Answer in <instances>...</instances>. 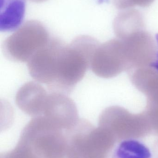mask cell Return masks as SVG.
<instances>
[{
  "instance_id": "2e32d148",
  "label": "cell",
  "mask_w": 158,
  "mask_h": 158,
  "mask_svg": "<svg viewBox=\"0 0 158 158\" xmlns=\"http://www.w3.org/2000/svg\"><path fill=\"white\" fill-rule=\"evenodd\" d=\"M76 128H77V130H78V131H79V135H80V142H81V148H82V144H81V135H80V131L79 130V129H78V128H77V126H76ZM82 153H83V149H82Z\"/></svg>"
},
{
  "instance_id": "6da1fadb",
  "label": "cell",
  "mask_w": 158,
  "mask_h": 158,
  "mask_svg": "<svg viewBox=\"0 0 158 158\" xmlns=\"http://www.w3.org/2000/svg\"><path fill=\"white\" fill-rule=\"evenodd\" d=\"M7 158H79V155L71 129H63L41 116L26 125Z\"/></svg>"
},
{
  "instance_id": "52a82bcc",
  "label": "cell",
  "mask_w": 158,
  "mask_h": 158,
  "mask_svg": "<svg viewBox=\"0 0 158 158\" xmlns=\"http://www.w3.org/2000/svg\"><path fill=\"white\" fill-rule=\"evenodd\" d=\"M42 116L65 129L72 128L79 120L73 100L65 94L56 92L48 95Z\"/></svg>"
},
{
  "instance_id": "9c48e42d",
  "label": "cell",
  "mask_w": 158,
  "mask_h": 158,
  "mask_svg": "<svg viewBox=\"0 0 158 158\" xmlns=\"http://www.w3.org/2000/svg\"><path fill=\"white\" fill-rule=\"evenodd\" d=\"M48 95L40 84L29 82L23 85L18 91L16 104L22 111L29 116H42Z\"/></svg>"
},
{
  "instance_id": "5b68a950",
  "label": "cell",
  "mask_w": 158,
  "mask_h": 158,
  "mask_svg": "<svg viewBox=\"0 0 158 158\" xmlns=\"http://www.w3.org/2000/svg\"><path fill=\"white\" fill-rule=\"evenodd\" d=\"M91 68L96 75L103 78L114 77L129 70L122 41L113 39L100 44L94 54Z\"/></svg>"
},
{
  "instance_id": "9a60e30c",
  "label": "cell",
  "mask_w": 158,
  "mask_h": 158,
  "mask_svg": "<svg viewBox=\"0 0 158 158\" xmlns=\"http://www.w3.org/2000/svg\"><path fill=\"white\" fill-rule=\"evenodd\" d=\"M156 39L157 41L158 44V34H157L156 35ZM152 67L154 68L155 69H156L158 72V53L157 54V56L156 60L155 63L152 65Z\"/></svg>"
},
{
  "instance_id": "3957f363",
  "label": "cell",
  "mask_w": 158,
  "mask_h": 158,
  "mask_svg": "<svg viewBox=\"0 0 158 158\" xmlns=\"http://www.w3.org/2000/svg\"><path fill=\"white\" fill-rule=\"evenodd\" d=\"M44 25L38 20H28L21 25L2 44L4 55L9 60L27 62L51 39Z\"/></svg>"
},
{
  "instance_id": "ba28073f",
  "label": "cell",
  "mask_w": 158,
  "mask_h": 158,
  "mask_svg": "<svg viewBox=\"0 0 158 158\" xmlns=\"http://www.w3.org/2000/svg\"><path fill=\"white\" fill-rule=\"evenodd\" d=\"M62 41L51 38L46 46L38 51L28 61V67L32 77L38 82L49 86L53 79L54 62Z\"/></svg>"
},
{
  "instance_id": "4fadbf2b",
  "label": "cell",
  "mask_w": 158,
  "mask_h": 158,
  "mask_svg": "<svg viewBox=\"0 0 158 158\" xmlns=\"http://www.w3.org/2000/svg\"><path fill=\"white\" fill-rule=\"evenodd\" d=\"M155 0H113V3L119 9H130L135 6L147 7Z\"/></svg>"
},
{
  "instance_id": "277c9868",
  "label": "cell",
  "mask_w": 158,
  "mask_h": 158,
  "mask_svg": "<svg viewBox=\"0 0 158 158\" xmlns=\"http://www.w3.org/2000/svg\"><path fill=\"white\" fill-rule=\"evenodd\" d=\"M98 125L109 131L118 142L143 138L151 134V128L144 111L133 114L118 106L105 109L99 117Z\"/></svg>"
},
{
  "instance_id": "30bf717a",
  "label": "cell",
  "mask_w": 158,
  "mask_h": 158,
  "mask_svg": "<svg viewBox=\"0 0 158 158\" xmlns=\"http://www.w3.org/2000/svg\"><path fill=\"white\" fill-rule=\"evenodd\" d=\"M26 10V0H1V31L16 30L22 25Z\"/></svg>"
},
{
  "instance_id": "8992f818",
  "label": "cell",
  "mask_w": 158,
  "mask_h": 158,
  "mask_svg": "<svg viewBox=\"0 0 158 158\" xmlns=\"http://www.w3.org/2000/svg\"><path fill=\"white\" fill-rule=\"evenodd\" d=\"M121 40L129 65L128 71L152 67L156 60L158 52L156 42L145 30L133 33Z\"/></svg>"
},
{
  "instance_id": "7a4b0ae2",
  "label": "cell",
  "mask_w": 158,
  "mask_h": 158,
  "mask_svg": "<svg viewBox=\"0 0 158 158\" xmlns=\"http://www.w3.org/2000/svg\"><path fill=\"white\" fill-rule=\"evenodd\" d=\"M99 45L96 39L87 35L78 36L69 45L63 43L56 56L53 80L49 89L65 94L70 93L91 67Z\"/></svg>"
},
{
  "instance_id": "e0dca14e",
  "label": "cell",
  "mask_w": 158,
  "mask_h": 158,
  "mask_svg": "<svg viewBox=\"0 0 158 158\" xmlns=\"http://www.w3.org/2000/svg\"><path fill=\"white\" fill-rule=\"evenodd\" d=\"M75 128H76V130H77V131H78V132L79 133V135L80 142V137L79 133V131H78V130H77V128H76V127H75ZM80 145H81V142H80ZM81 149H82V148H81ZM82 155H83V153H82Z\"/></svg>"
},
{
  "instance_id": "8fae6325",
  "label": "cell",
  "mask_w": 158,
  "mask_h": 158,
  "mask_svg": "<svg viewBox=\"0 0 158 158\" xmlns=\"http://www.w3.org/2000/svg\"><path fill=\"white\" fill-rule=\"evenodd\" d=\"M113 28L117 39L124 40L133 33L145 30L143 18L138 10L125 9L116 17Z\"/></svg>"
},
{
  "instance_id": "5bb4252c",
  "label": "cell",
  "mask_w": 158,
  "mask_h": 158,
  "mask_svg": "<svg viewBox=\"0 0 158 158\" xmlns=\"http://www.w3.org/2000/svg\"><path fill=\"white\" fill-rule=\"evenodd\" d=\"M153 151L155 158H158V139H157L154 143Z\"/></svg>"
},
{
  "instance_id": "7c38bea8",
  "label": "cell",
  "mask_w": 158,
  "mask_h": 158,
  "mask_svg": "<svg viewBox=\"0 0 158 158\" xmlns=\"http://www.w3.org/2000/svg\"><path fill=\"white\" fill-rule=\"evenodd\" d=\"M112 158H152V155L144 143L130 139L120 142L114 150Z\"/></svg>"
}]
</instances>
